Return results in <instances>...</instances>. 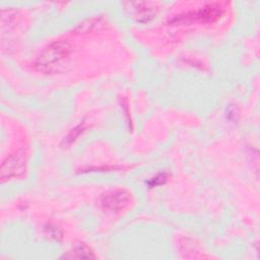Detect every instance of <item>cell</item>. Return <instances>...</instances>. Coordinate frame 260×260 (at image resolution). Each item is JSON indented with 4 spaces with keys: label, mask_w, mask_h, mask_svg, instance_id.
Listing matches in <instances>:
<instances>
[{
    "label": "cell",
    "mask_w": 260,
    "mask_h": 260,
    "mask_svg": "<svg viewBox=\"0 0 260 260\" xmlns=\"http://www.w3.org/2000/svg\"><path fill=\"white\" fill-rule=\"evenodd\" d=\"M71 54L72 45L68 40H54L41 49L32 61V66L44 74L60 73L65 70Z\"/></svg>",
    "instance_id": "6da1fadb"
},
{
    "label": "cell",
    "mask_w": 260,
    "mask_h": 260,
    "mask_svg": "<svg viewBox=\"0 0 260 260\" xmlns=\"http://www.w3.org/2000/svg\"><path fill=\"white\" fill-rule=\"evenodd\" d=\"M225 13L222 2H207L204 5L173 15L168 19L169 25H190L193 23L212 24L218 21Z\"/></svg>",
    "instance_id": "7a4b0ae2"
},
{
    "label": "cell",
    "mask_w": 260,
    "mask_h": 260,
    "mask_svg": "<svg viewBox=\"0 0 260 260\" xmlns=\"http://www.w3.org/2000/svg\"><path fill=\"white\" fill-rule=\"evenodd\" d=\"M27 169V153L24 149L20 148L7 155L0 168L1 183L20 179L24 176Z\"/></svg>",
    "instance_id": "3957f363"
},
{
    "label": "cell",
    "mask_w": 260,
    "mask_h": 260,
    "mask_svg": "<svg viewBox=\"0 0 260 260\" xmlns=\"http://www.w3.org/2000/svg\"><path fill=\"white\" fill-rule=\"evenodd\" d=\"M133 202V194L127 188L111 189L100 197V204L104 210L119 214L127 210Z\"/></svg>",
    "instance_id": "277c9868"
},
{
    "label": "cell",
    "mask_w": 260,
    "mask_h": 260,
    "mask_svg": "<svg viewBox=\"0 0 260 260\" xmlns=\"http://www.w3.org/2000/svg\"><path fill=\"white\" fill-rule=\"evenodd\" d=\"M106 23H107V19L105 18L104 15L102 14L91 15L82 19L80 22H78L73 28V34L74 35L90 34L95 30L102 29Z\"/></svg>",
    "instance_id": "5b68a950"
},
{
    "label": "cell",
    "mask_w": 260,
    "mask_h": 260,
    "mask_svg": "<svg viewBox=\"0 0 260 260\" xmlns=\"http://www.w3.org/2000/svg\"><path fill=\"white\" fill-rule=\"evenodd\" d=\"M130 4L134 6L135 17L139 22H148L156 15V8L152 2H135Z\"/></svg>",
    "instance_id": "8992f818"
},
{
    "label": "cell",
    "mask_w": 260,
    "mask_h": 260,
    "mask_svg": "<svg viewBox=\"0 0 260 260\" xmlns=\"http://www.w3.org/2000/svg\"><path fill=\"white\" fill-rule=\"evenodd\" d=\"M62 258L65 259H91L95 258L94 251L92 248L83 242H78L77 244H74L72 248L66 252Z\"/></svg>",
    "instance_id": "52a82bcc"
},
{
    "label": "cell",
    "mask_w": 260,
    "mask_h": 260,
    "mask_svg": "<svg viewBox=\"0 0 260 260\" xmlns=\"http://www.w3.org/2000/svg\"><path fill=\"white\" fill-rule=\"evenodd\" d=\"M182 248V253H185L186 258H209L210 256L205 255L204 253L201 252V250L198 248V246L194 243L190 242V239H184V243L181 244Z\"/></svg>",
    "instance_id": "ba28073f"
},
{
    "label": "cell",
    "mask_w": 260,
    "mask_h": 260,
    "mask_svg": "<svg viewBox=\"0 0 260 260\" xmlns=\"http://www.w3.org/2000/svg\"><path fill=\"white\" fill-rule=\"evenodd\" d=\"M87 127H88V125H87V123L83 120V121H81L80 123H78L76 126H74L68 133H67V135L64 137V139H63V143L65 144V145H67V146H69V145H71L73 142H75L77 139H78V137L80 136V135H82L84 132H85V130L87 129Z\"/></svg>",
    "instance_id": "9c48e42d"
},
{
    "label": "cell",
    "mask_w": 260,
    "mask_h": 260,
    "mask_svg": "<svg viewBox=\"0 0 260 260\" xmlns=\"http://www.w3.org/2000/svg\"><path fill=\"white\" fill-rule=\"evenodd\" d=\"M18 18H19V13L15 9H2L1 11V21L3 26L8 25L9 27L13 23H17Z\"/></svg>",
    "instance_id": "30bf717a"
},
{
    "label": "cell",
    "mask_w": 260,
    "mask_h": 260,
    "mask_svg": "<svg viewBox=\"0 0 260 260\" xmlns=\"http://www.w3.org/2000/svg\"><path fill=\"white\" fill-rule=\"evenodd\" d=\"M45 235L54 241H60L63 238L62 230L59 226H57L55 224H51V223L46 225Z\"/></svg>",
    "instance_id": "8fae6325"
},
{
    "label": "cell",
    "mask_w": 260,
    "mask_h": 260,
    "mask_svg": "<svg viewBox=\"0 0 260 260\" xmlns=\"http://www.w3.org/2000/svg\"><path fill=\"white\" fill-rule=\"evenodd\" d=\"M168 179V176L167 174L162 173V174H158L156 175L155 177H153L152 179H150L147 184L150 186V187H154V186H158V185H161L164 184Z\"/></svg>",
    "instance_id": "7c38bea8"
}]
</instances>
